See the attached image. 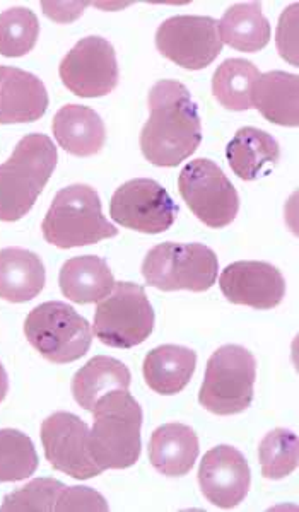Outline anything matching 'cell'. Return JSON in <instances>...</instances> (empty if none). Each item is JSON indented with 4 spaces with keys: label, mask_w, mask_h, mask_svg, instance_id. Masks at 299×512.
I'll return each instance as SVG.
<instances>
[{
    "label": "cell",
    "mask_w": 299,
    "mask_h": 512,
    "mask_svg": "<svg viewBox=\"0 0 299 512\" xmlns=\"http://www.w3.org/2000/svg\"><path fill=\"white\" fill-rule=\"evenodd\" d=\"M257 361L241 345H223L207 361L199 402L214 415L245 412L253 402Z\"/></svg>",
    "instance_id": "obj_5"
},
{
    "label": "cell",
    "mask_w": 299,
    "mask_h": 512,
    "mask_svg": "<svg viewBox=\"0 0 299 512\" xmlns=\"http://www.w3.org/2000/svg\"><path fill=\"white\" fill-rule=\"evenodd\" d=\"M110 216L137 233L161 234L175 224L178 205L158 181L137 178L113 193Z\"/></svg>",
    "instance_id": "obj_12"
},
{
    "label": "cell",
    "mask_w": 299,
    "mask_h": 512,
    "mask_svg": "<svg viewBox=\"0 0 299 512\" xmlns=\"http://www.w3.org/2000/svg\"><path fill=\"white\" fill-rule=\"evenodd\" d=\"M149 120L142 128L141 151L159 168H175L190 158L202 142L197 105L182 82L159 81L149 98Z\"/></svg>",
    "instance_id": "obj_1"
},
{
    "label": "cell",
    "mask_w": 299,
    "mask_h": 512,
    "mask_svg": "<svg viewBox=\"0 0 299 512\" xmlns=\"http://www.w3.org/2000/svg\"><path fill=\"white\" fill-rule=\"evenodd\" d=\"M262 475L267 480H282L298 468V436L288 429H274L262 439L258 448Z\"/></svg>",
    "instance_id": "obj_29"
},
{
    "label": "cell",
    "mask_w": 299,
    "mask_h": 512,
    "mask_svg": "<svg viewBox=\"0 0 299 512\" xmlns=\"http://www.w3.org/2000/svg\"><path fill=\"white\" fill-rule=\"evenodd\" d=\"M219 287L229 303L248 308L274 309L286 296V280L267 262H235L224 268Z\"/></svg>",
    "instance_id": "obj_14"
},
{
    "label": "cell",
    "mask_w": 299,
    "mask_h": 512,
    "mask_svg": "<svg viewBox=\"0 0 299 512\" xmlns=\"http://www.w3.org/2000/svg\"><path fill=\"white\" fill-rule=\"evenodd\" d=\"M229 168L240 180L253 181L269 175L281 158V147L272 135L255 127H243L226 147Z\"/></svg>",
    "instance_id": "obj_20"
},
{
    "label": "cell",
    "mask_w": 299,
    "mask_h": 512,
    "mask_svg": "<svg viewBox=\"0 0 299 512\" xmlns=\"http://www.w3.org/2000/svg\"><path fill=\"white\" fill-rule=\"evenodd\" d=\"M57 166V147L43 134H28L0 164V221L28 216Z\"/></svg>",
    "instance_id": "obj_3"
},
{
    "label": "cell",
    "mask_w": 299,
    "mask_h": 512,
    "mask_svg": "<svg viewBox=\"0 0 299 512\" xmlns=\"http://www.w3.org/2000/svg\"><path fill=\"white\" fill-rule=\"evenodd\" d=\"M178 190L194 216L212 229H223L238 216L240 195L211 159L190 161L178 176Z\"/></svg>",
    "instance_id": "obj_9"
},
{
    "label": "cell",
    "mask_w": 299,
    "mask_h": 512,
    "mask_svg": "<svg viewBox=\"0 0 299 512\" xmlns=\"http://www.w3.org/2000/svg\"><path fill=\"white\" fill-rule=\"evenodd\" d=\"M199 437L185 424L158 427L149 441L151 465L165 477H185L199 458Z\"/></svg>",
    "instance_id": "obj_18"
},
{
    "label": "cell",
    "mask_w": 299,
    "mask_h": 512,
    "mask_svg": "<svg viewBox=\"0 0 299 512\" xmlns=\"http://www.w3.org/2000/svg\"><path fill=\"white\" fill-rule=\"evenodd\" d=\"M38 454L24 432L0 429V483L21 482L35 475Z\"/></svg>",
    "instance_id": "obj_27"
},
{
    "label": "cell",
    "mask_w": 299,
    "mask_h": 512,
    "mask_svg": "<svg viewBox=\"0 0 299 512\" xmlns=\"http://www.w3.org/2000/svg\"><path fill=\"white\" fill-rule=\"evenodd\" d=\"M156 48L183 69L202 70L223 52L216 19L209 16H173L156 31Z\"/></svg>",
    "instance_id": "obj_10"
},
{
    "label": "cell",
    "mask_w": 299,
    "mask_h": 512,
    "mask_svg": "<svg viewBox=\"0 0 299 512\" xmlns=\"http://www.w3.org/2000/svg\"><path fill=\"white\" fill-rule=\"evenodd\" d=\"M252 473L245 456L233 446H217L202 458L199 483L212 506L233 509L245 501Z\"/></svg>",
    "instance_id": "obj_15"
},
{
    "label": "cell",
    "mask_w": 299,
    "mask_h": 512,
    "mask_svg": "<svg viewBox=\"0 0 299 512\" xmlns=\"http://www.w3.org/2000/svg\"><path fill=\"white\" fill-rule=\"evenodd\" d=\"M59 76L79 98L106 96L120 79L115 48L101 36H86L60 62Z\"/></svg>",
    "instance_id": "obj_11"
},
{
    "label": "cell",
    "mask_w": 299,
    "mask_h": 512,
    "mask_svg": "<svg viewBox=\"0 0 299 512\" xmlns=\"http://www.w3.org/2000/svg\"><path fill=\"white\" fill-rule=\"evenodd\" d=\"M42 444L48 463L59 472L89 480L103 473L89 453V427L69 412H55L42 424Z\"/></svg>",
    "instance_id": "obj_13"
},
{
    "label": "cell",
    "mask_w": 299,
    "mask_h": 512,
    "mask_svg": "<svg viewBox=\"0 0 299 512\" xmlns=\"http://www.w3.org/2000/svg\"><path fill=\"white\" fill-rule=\"evenodd\" d=\"M40 36L36 14L26 7H12L0 14V55L16 59L35 48Z\"/></svg>",
    "instance_id": "obj_28"
},
{
    "label": "cell",
    "mask_w": 299,
    "mask_h": 512,
    "mask_svg": "<svg viewBox=\"0 0 299 512\" xmlns=\"http://www.w3.org/2000/svg\"><path fill=\"white\" fill-rule=\"evenodd\" d=\"M260 72L243 59L224 60L212 77V94L226 110L247 111L252 106V91Z\"/></svg>",
    "instance_id": "obj_26"
},
{
    "label": "cell",
    "mask_w": 299,
    "mask_h": 512,
    "mask_svg": "<svg viewBox=\"0 0 299 512\" xmlns=\"http://www.w3.org/2000/svg\"><path fill=\"white\" fill-rule=\"evenodd\" d=\"M52 130L59 146L77 158L94 156L105 146V122L88 106H62L53 117Z\"/></svg>",
    "instance_id": "obj_17"
},
{
    "label": "cell",
    "mask_w": 299,
    "mask_h": 512,
    "mask_svg": "<svg viewBox=\"0 0 299 512\" xmlns=\"http://www.w3.org/2000/svg\"><path fill=\"white\" fill-rule=\"evenodd\" d=\"M89 453L101 470H125L141 456L142 408L129 390L101 396L94 405Z\"/></svg>",
    "instance_id": "obj_2"
},
{
    "label": "cell",
    "mask_w": 299,
    "mask_h": 512,
    "mask_svg": "<svg viewBox=\"0 0 299 512\" xmlns=\"http://www.w3.org/2000/svg\"><path fill=\"white\" fill-rule=\"evenodd\" d=\"M197 366V354L182 345H161L144 359L146 384L158 395L173 396L187 388Z\"/></svg>",
    "instance_id": "obj_22"
},
{
    "label": "cell",
    "mask_w": 299,
    "mask_h": 512,
    "mask_svg": "<svg viewBox=\"0 0 299 512\" xmlns=\"http://www.w3.org/2000/svg\"><path fill=\"white\" fill-rule=\"evenodd\" d=\"M47 88L35 74L0 65V125L30 123L47 113Z\"/></svg>",
    "instance_id": "obj_16"
},
{
    "label": "cell",
    "mask_w": 299,
    "mask_h": 512,
    "mask_svg": "<svg viewBox=\"0 0 299 512\" xmlns=\"http://www.w3.org/2000/svg\"><path fill=\"white\" fill-rule=\"evenodd\" d=\"M277 50L282 59L298 67V4L282 12L277 26Z\"/></svg>",
    "instance_id": "obj_32"
},
{
    "label": "cell",
    "mask_w": 299,
    "mask_h": 512,
    "mask_svg": "<svg viewBox=\"0 0 299 512\" xmlns=\"http://www.w3.org/2000/svg\"><path fill=\"white\" fill-rule=\"evenodd\" d=\"M221 41L238 52L255 53L267 47L270 41L269 19L262 14L258 2L236 4L217 21Z\"/></svg>",
    "instance_id": "obj_25"
},
{
    "label": "cell",
    "mask_w": 299,
    "mask_h": 512,
    "mask_svg": "<svg viewBox=\"0 0 299 512\" xmlns=\"http://www.w3.org/2000/svg\"><path fill=\"white\" fill-rule=\"evenodd\" d=\"M252 106L270 123L299 125V77L282 70L260 74L252 91Z\"/></svg>",
    "instance_id": "obj_19"
},
{
    "label": "cell",
    "mask_w": 299,
    "mask_h": 512,
    "mask_svg": "<svg viewBox=\"0 0 299 512\" xmlns=\"http://www.w3.org/2000/svg\"><path fill=\"white\" fill-rule=\"evenodd\" d=\"M43 238L50 245L69 250L115 238L117 227L106 221L100 195L83 183L62 188L42 224Z\"/></svg>",
    "instance_id": "obj_4"
},
{
    "label": "cell",
    "mask_w": 299,
    "mask_h": 512,
    "mask_svg": "<svg viewBox=\"0 0 299 512\" xmlns=\"http://www.w3.org/2000/svg\"><path fill=\"white\" fill-rule=\"evenodd\" d=\"M7 391H9V378H7L6 369H4L2 362H0V402H4Z\"/></svg>",
    "instance_id": "obj_33"
},
{
    "label": "cell",
    "mask_w": 299,
    "mask_h": 512,
    "mask_svg": "<svg viewBox=\"0 0 299 512\" xmlns=\"http://www.w3.org/2000/svg\"><path fill=\"white\" fill-rule=\"evenodd\" d=\"M108 511L106 499L89 487H65L53 512Z\"/></svg>",
    "instance_id": "obj_31"
},
{
    "label": "cell",
    "mask_w": 299,
    "mask_h": 512,
    "mask_svg": "<svg viewBox=\"0 0 299 512\" xmlns=\"http://www.w3.org/2000/svg\"><path fill=\"white\" fill-rule=\"evenodd\" d=\"M129 367L108 355H96L86 366L81 367L72 378V395L84 410L93 412L101 396L115 390H129Z\"/></svg>",
    "instance_id": "obj_24"
},
{
    "label": "cell",
    "mask_w": 299,
    "mask_h": 512,
    "mask_svg": "<svg viewBox=\"0 0 299 512\" xmlns=\"http://www.w3.org/2000/svg\"><path fill=\"white\" fill-rule=\"evenodd\" d=\"M60 291L76 304L100 303L115 287L112 270L100 256L84 255L64 263L59 275Z\"/></svg>",
    "instance_id": "obj_23"
},
{
    "label": "cell",
    "mask_w": 299,
    "mask_h": 512,
    "mask_svg": "<svg viewBox=\"0 0 299 512\" xmlns=\"http://www.w3.org/2000/svg\"><path fill=\"white\" fill-rule=\"evenodd\" d=\"M42 258L24 248L0 250V297L7 303H28L45 287Z\"/></svg>",
    "instance_id": "obj_21"
},
{
    "label": "cell",
    "mask_w": 299,
    "mask_h": 512,
    "mask_svg": "<svg viewBox=\"0 0 299 512\" xmlns=\"http://www.w3.org/2000/svg\"><path fill=\"white\" fill-rule=\"evenodd\" d=\"M24 335L33 349L53 364L79 361L93 344L88 320L60 301L36 306L24 321Z\"/></svg>",
    "instance_id": "obj_7"
},
{
    "label": "cell",
    "mask_w": 299,
    "mask_h": 512,
    "mask_svg": "<svg viewBox=\"0 0 299 512\" xmlns=\"http://www.w3.org/2000/svg\"><path fill=\"white\" fill-rule=\"evenodd\" d=\"M219 262L214 251L200 243H161L147 253L142 275L159 291L206 292L216 284Z\"/></svg>",
    "instance_id": "obj_6"
},
{
    "label": "cell",
    "mask_w": 299,
    "mask_h": 512,
    "mask_svg": "<svg viewBox=\"0 0 299 512\" xmlns=\"http://www.w3.org/2000/svg\"><path fill=\"white\" fill-rule=\"evenodd\" d=\"M153 328V306L144 287L132 282H115L113 291L101 299L94 313V335L113 349L144 344Z\"/></svg>",
    "instance_id": "obj_8"
},
{
    "label": "cell",
    "mask_w": 299,
    "mask_h": 512,
    "mask_svg": "<svg viewBox=\"0 0 299 512\" xmlns=\"http://www.w3.org/2000/svg\"><path fill=\"white\" fill-rule=\"evenodd\" d=\"M65 485L53 478H36L4 497L0 512H53Z\"/></svg>",
    "instance_id": "obj_30"
}]
</instances>
